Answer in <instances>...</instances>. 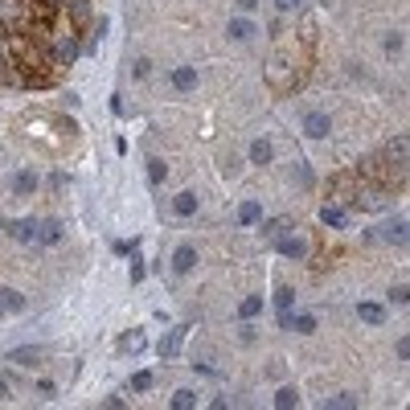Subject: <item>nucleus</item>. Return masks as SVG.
<instances>
[{
	"label": "nucleus",
	"instance_id": "38",
	"mask_svg": "<svg viewBox=\"0 0 410 410\" xmlns=\"http://www.w3.org/2000/svg\"><path fill=\"white\" fill-rule=\"evenodd\" d=\"M394 349H398V361H406L410 357V337H398V344H394Z\"/></svg>",
	"mask_w": 410,
	"mask_h": 410
},
{
	"label": "nucleus",
	"instance_id": "34",
	"mask_svg": "<svg viewBox=\"0 0 410 410\" xmlns=\"http://www.w3.org/2000/svg\"><path fill=\"white\" fill-rule=\"evenodd\" d=\"M0 16H4V21H13V16H21V9H16V0H0Z\"/></svg>",
	"mask_w": 410,
	"mask_h": 410
},
{
	"label": "nucleus",
	"instance_id": "15",
	"mask_svg": "<svg viewBox=\"0 0 410 410\" xmlns=\"http://www.w3.org/2000/svg\"><path fill=\"white\" fill-rule=\"evenodd\" d=\"M262 222V205L259 201H242L238 205V226H259Z\"/></svg>",
	"mask_w": 410,
	"mask_h": 410
},
{
	"label": "nucleus",
	"instance_id": "25",
	"mask_svg": "<svg viewBox=\"0 0 410 410\" xmlns=\"http://www.w3.org/2000/svg\"><path fill=\"white\" fill-rule=\"evenodd\" d=\"M292 230V217H275V222H262V238L267 242H275L279 234H287Z\"/></svg>",
	"mask_w": 410,
	"mask_h": 410
},
{
	"label": "nucleus",
	"instance_id": "29",
	"mask_svg": "<svg viewBox=\"0 0 410 410\" xmlns=\"http://www.w3.org/2000/svg\"><path fill=\"white\" fill-rule=\"evenodd\" d=\"M164 177H168V164H164L160 156H152V160H148V180H152V185H160Z\"/></svg>",
	"mask_w": 410,
	"mask_h": 410
},
{
	"label": "nucleus",
	"instance_id": "6",
	"mask_svg": "<svg viewBox=\"0 0 410 410\" xmlns=\"http://www.w3.org/2000/svg\"><path fill=\"white\" fill-rule=\"evenodd\" d=\"M328 131H332V119H328L324 111H308V115H304V135H308V140H324Z\"/></svg>",
	"mask_w": 410,
	"mask_h": 410
},
{
	"label": "nucleus",
	"instance_id": "35",
	"mask_svg": "<svg viewBox=\"0 0 410 410\" xmlns=\"http://www.w3.org/2000/svg\"><path fill=\"white\" fill-rule=\"evenodd\" d=\"M390 299L398 304V308H406V299H410V295H406V283H398V287L390 292Z\"/></svg>",
	"mask_w": 410,
	"mask_h": 410
},
{
	"label": "nucleus",
	"instance_id": "21",
	"mask_svg": "<svg viewBox=\"0 0 410 410\" xmlns=\"http://www.w3.org/2000/svg\"><path fill=\"white\" fill-rule=\"evenodd\" d=\"M66 13L74 25H86L91 21V0H66Z\"/></svg>",
	"mask_w": 410,
	"mask_h": 410
},
{
	"label": "nucleus",
	"instance_id": "19",
	"mask_svg": "<svg viewBox=\"0 0 410 410\" xmlns=\"http://www.w3.org/2000/svg\"><path fill=\"white\" fill-rule=\"evenodd\" d=\"M320 222L332 230H341L344 222H349V210H344V205H324V210H320Z\"/></svg>",
	"mask_w": 410,
	"mask_h": 410
},
{
	"label": "nucleus",
	"instance_id": "16",
	"mask_svg": "<svg viewBox=\"0 0 410 410\" xmlns=\"http://www.w3.org/2000/svg\"><path fill=\"white\" fill-rule=\"evenodd\" d=\"M9 361H13V365H37V361H41V349H37V344H21V349L9 353Z\"/></svg>",
	"mask_w": 410,
	"mask_h": 410
},
{
	"label": "nucleus",
	"instance_id": "20",
	"mask_svg": "<svg viewBox=\"0 0 410 410\" xmlns=\"http://www.w3.org/2000/svg\"><path fill=\"white\" fill-rule=\"evenodd\" d=\"M357 316L365 320V324H386V308H381V304H369V299L357 304Z\"/></svg>",
	"mask_w": 410,
	"mask_h": 410
},
{
	"label": "nucleus",
	"instance_id": "10",
	"mask_svg": "<svg viewBox=\"0 0 410 410\" xmlns=\"http://www.w3.org/2000/svg\"><path fill=\"white\" fill-rule=\"evenodd\" d=\"M292 304H295V292H292V287H279V292H275V308H279V328H292Z\"/></svg>",
	"mask_w": 410,
	"mask_h": 410
},
{
	"label": "nucleus",
	"instance_id": "8",
	"mask_svg": "<svg viewBox=\"0 0 410 410\" xmlns=\"http://www.w3.org/2000/svg\"><path fill=\"white\" fill-rule=\"evenodd\" d=\"M37 185H41V180H37V173H33V168L13 173V197H33V193H37Z\"/></svg>",
	"mask_w": 410,
	"mask_h": 410
},
{
	"label": "nucleus",
	"instance_id": "18",
	"mask_svg": "<svg viewBox=\"0 0 410 410\" xmlns=\"http://www.w3.org/2000/svg\"><path fill=\"white\" fill-rule=\"evenodd\" d=\"M197 402H201V398H197V390H189V386H180V390L168 398V406L173 410H193Z\"/></svg>",
	"mask_w": 410,
	"mask_h": 410
},
{
	"label": "nucleus",
	"instance_id": "12",
	"mask_svg": "<svg viewBox=\"0 0 410 410\" xmlns=\"http://www.w3.org/2000/svg\"><path fill=\"white\" fill-rule=\"evenodd\" d=\"M226 33H230V41H250V37H255V21H246V16H234V21H230L226 25Z\"/></svg>",
	"mask_w": 410,
	"mask_h": 410
},
{
	"label": "nucleus",
	"instance_id": "9",
	"mask_svg": "<svg viewBox=\"0 0 410 410\" xmlns=\"http://www.w3.org/2000/svg\"><path fill=\"white\" fill-rule=\"evenodd\" d=\"M144 344H148L144 328H131V332L119 337V353H123V357H135V353H144Z\"/></svg>",
	"mask_w": 410,
	"mask_h": 410
},
{
	"label": "nucleus",
	"instance_id": "33",
	"mask_svg": "<svg viewBox=\"0 0 410 410\" xmlns=\"http://www.w3.org/2000/svg\"><path fill=\"white\" fill-rule=\"evenodd\" d=\"M131 74H135V78H148V74H152V62H148V58H135V62H131Z\"/></svg>",
	"mask_w": 410,
	"mask_h": 410
},
{
	"label": "nucleus",
	"instance_id": "44",
	"mask_svg": "<svg viewBox=\"0 0 410 410\" xmlns=\"http://www.w3.org/2000/svg\"><path fill=\"white\" fill-rule=\"evenodd\" d=\"M0 316H4V308H0Z\"/></svg>",
	"mask_w": 410,
	"mask_h": 410
},
{
	"label": "nucleus",
	"instance_id": "2",
	"mask_svg": "<svg viewBox=\"0 0 410 410\" xmlns=\"http://www.w3.org/2000/svg\"><path fill=\"white\" fill-rule=\"evenodd\" d=\"M49 53H53V62L58 66H70L74 58L82 53V46H78V33H53V46H49Z\"/></svg>",
	"mask_w": 410,
	"mask_h": 410
},
{
	"label": "nucleus",
	"instance_id": "30",
	"mask_svg": "<svg viewBox=\"0 0 410 410\" xmlns=\"http://www.w3.org/2000/svg\"><path fill=\"white\" fill-rule=\"evenodd\" d=\"M152 381H156V377L148 374V369H140V374H131V390L144 394V390H152Z\"/></svg>",
	"mask_w": 410,
	"mask_h": 410
},
{
	"label": "nucleus",
	"instance_id": "43",
	"mask_svg": "<svg viewBox=\"0 0 410 410\" xmlns=\"http://www.w3.org/2000/svg\"><path fill=\"white\" fill-rule=\"evenodd\" d=\"M49 4H66V0H49Z\"/></svg>",
	"mask_w": 410,
	"mask_h": 410
},
{
	"label": "nucleus",
	"instance_id": "7",
	"mask_svg": "<svg viewBox=\"0 0 410 410\" xmlns=\"http://www.w3.org/2000/svg\"><path fill=\"white\" fill-rule=\"evenodd\" d=\"M193 267H197V246L193 242H180L177 250H173V271H177V275H189Z\"/></svg>",
	"mask_w": 410,
	"mask_h": 410
},
{
	"label": "nucleus",
	"instance_id": "5",
	"mask_svg": "<svg viewBox=\"0 0 410 410\" xmlns=\"http://www.w3.org/2000/svg\"><path fill=\"white\" fill-rule=\"evenodd\" d=\"M9 238H16V242H41V222L16 217V222H9Z\"/></svg>",
	"mask_w": 410,
	"mask_h": 410
},
{
	"label": "nucleus",
	"instance_id": "27",
	"mask_svg": "<svg viewBox=\"0 0 410 410\" xmlns=\"http://www.w3.org/2000/svg\"><path fill=\"white\" fill-rule=\"evenodd\" d=\"M259 312H262V295H246L242 304H238V316H242V320H255Z\"/></svg>",
	"mask_w": 410,
	"mask_h": 410
},
{
	"label": "nucleus",
	"instance_id": "31",
	"mask_svg": "<svg viewBox=\"0 0 410 410\" xmlns=\"http://www.w3.org/2000/svg\"><path fill=\"white\" fill-rule=\"evenodd\" d=\"M292 177L299 180L304 189H308V185H312V168H308V160H295V173H292Z\"/></svg>",
	"mask_w": 410,
	"mask_h": 410
},
{
	"label": "nucleus",
	"instance_id": "42",
	"mask_svg": "<svg viewBox=\"0 0 410 410\" xmlns=\"http://www.w3.org/2000/svg\"><path fill=\"white\" fill-rule=\"evenodd\" d=\"M4 398H9V381H4V377H0V402H4Z\"/></svg>",
	"mask_w": 410,
	"mask_h": 410
},
{
	"label": "nucleus",
	"instance_id": "41",
	"mask_svg": "<svg viewBox=\"0 0 410 410\" xmlns=\"http://www.w3.org/2000/svg\"><path fill=\"white\" fill-rule=\"evenodd\" d=\"M234 4H238L242 13H250V9H259V0H234Z\"/></svg>",
	"mask_w": 410,
	"mask_h": 410
},
{
	"label": "nucleus",
	"instance_id": "3",
	"mask_svg": "<svg viewBox=\"0 0 410 410\" xmlns=\"http://www.w3.org/2000/svg\"><path fill=\"white\" fill-rule=\"evenodd\" d=\"M189 328H193V324H177V328H168V332H164L160 344H156L160 361H177V357H180V349H185V337H189Z\"/></svg>",
	"mask_w": 410,
	"mask_h": 410
},
{
	"label": "nucleus",
	"instance_id": "36",
	"mask_svg": "<svg viewBox=\"0 0 410 410\" xmlns=\"http://www.w3.org/2000/svg\"><path fill=\"white\" fill-rule=\"evenodd\" d=\"M238 341H242V344L255 341V324H250V320H242V328H238Z\"/></svg>",
	"mask_w": 410,
	"mask_h": 410
},
{
	"label": "nucleus",
	"instance_id": "37",
	"mask_svg": "<svg viewBox=\"0 0 410 410\" xmlns=\"http://www.w3.org/2000/svg\"><path fill=\"white\" fill-rule=\"evenodd\" d=\"M37 394H41V398H58V386H53V381H37Z\"/></svg>",
	"mask_w": 410,
	"mask_h": 410
},
{
	"label": "nucleus",
	"instance_id": "4",
	"mask_svg": "<svg viewBox=\"0 0 410 410\" xmlns=\"http://www.w3.org/2000/svg\"><path fill=\"white\" fill-rule=\"evenodd\" d=\"M275 250L283 255V259H295V262H304V259L312 255V246L304 242L299 234H292V230H287V234H279V238H275Z\"/></svg>",
	"mask_w": 410,
	"mask_h": 410
},
{
	"label": "nucleus",
	"instance_id": "13",
	"mask_svg": "<svg viewBox=\"0 0 410 410\" xmlns=\"http://www.w3.org/2000/svg\"><path fill=\"white\" fill-rule=\"evenodd\" d=\"M246 156H250V164H271V156H275V148H271V140H250V148H246Z\"/></svg>",
	"mask_w": 410,
	"mask_h": 410
},
{
	"label": "nucleus",
	"instance_id": "24",
	"mask_svg": "<svg viewBox=\"0 0 410 410\" xmlns=\"http://www.w3.org/2000/svg\"><path fill=\"white\" fill-rule=\"evenodd\" d=\"M62 234H66V226L58 222V217H49V222H41V242H46V246L62 242Z\"/></svg>",
	"mask_w": 410,
	"mask_h": 410
},
{
	"label": "nucleus",
	"instance_id": "40",
	"mask_svg": "<svg viewBox=\"0 0 410 410\" xmlns=\"http://www.w3.org/2000/svg\"><path fill=\"white\" fill-rule=\"evenodd\" d=\"M103 406H107V410H119V406H123V398H119V394H111V398H103Z\"/></svg>",
	"mask_w": 410,
	"mask_h": 410
},
{
	"label": "nucleus",
	"instance_id": "14",
	"mask_svg": "<svg viewBox=\"0 0 410 410\" xmlns=\"http://www.w3.org/2000/svg\"><path fill=\"white\" fill-rule=\"evenodd\" d=\"M173 213H177V217H193L197 213V193L193 189H185V193L173 197Z\"/></svg>",
	"mask_w": 410,
	"mask_h": 410
},
{
	"label": "nucleus",
	"instance_id": "28",
	"mask_svg": "<svg viewBox=\"0 0 410 410\" xmlns=\"http://www.w3.org/2000/svg\"><path fill=\"white\" fill-rule=\"evenodd\" d=\"M275 406H279V410L299 406V394H295V386H283V390H275Z\"/></svg>",
	"mask_w": 410,
	"mask_h": 410
},
{
	"label": "nucleus",
	"instance_id": "1",
	"mask_svg": "<svg viewBox=\"0 0 410 410\" xmlns=\"http://www.w3.org/2000/svg\"><path fill=\"white\" fill-rule=\"evenodd\" d=\"M267 82H271L275 91H283V95L295 86V66H292L287 53H271V62H267Z\"/></svg>",
	"mask_w": 410,
	"mask_h": 410
},
{
	"label": "nucleus",
	"instance_id": "17",
	"mask_svg": "<svg viewBox=\"0 0 410 410\" xmlns=\"http://www.w3.org/2000/svg\"><path fill=\"white\" fill-rule=\"evenodd\" d=\"M0 308L13 312V316L16 312H25V295L16 292V287H0Z\"/></svg>",
	"mask_w": 410,
	"mask_h": 410
},
{
	"label": "nucleus",
	"instance_id": "22",
	"mask_svg": "<svg viewBox=\"0 0 410 410\" xmlns=\"http://www.w3.org/2000/svg\"><path fill=\"white\" fill-rule=\"evenodd\" d=\"M381 238L394 246H402L406 242V222H402V217H398V222H386V226H381Z\"/></svg>",
	"mask_w": 410,
	"mask_h": 410
},
{
	"label": "nucleus",
	"instance_id": "11",
	"mask_svg": "<svg viewBox=\"0 0 410 410\" xmlns=\"http://www.w3.org/2000/svg\"><path fill=\"white\" fill-rule=\"evenodd\" d=\"M168 82H173V91H193L197 86V66H177V70L168 74Z\"/></svg>",
	"mask_w": 410,
	"mask_h": 410
},
{
	"label": "nucleus",
	"instance_id": "32",
	"mask_svg": "<svg viewBox=\"0 0 410 410\" xmlns=\"http://www.w3.org/2000/svg\"><path fill=\"white\" fill-rule=\"evenodd\" d=\"M402 41H406V37H402L398 29H394V33H386V53H398V49H402Z\"/></svg>",
	"mask_w": 410,
	"mask_h": 410
},
{
	"label": "nucleus",
	"instance_id": "23",
	"mask_svg": "<svg viewBox=\"0 0 410 410\" xmlns=\"http://www.w3.org/2000/svg\"><path fill=\"white\" fill-rule=\"evenodd\" d=\"M320 406H324V410H353V406H357V394H328Z\"/></svg>",
	"mask_w": 410,
	"mask_h": 410
},
{
	"label": "nucleus",
	"instance_id": "39",
	"mask_svg": "<svg viewBox=\"0 0 410 410\" xmlns=\"http://www.w3.org/2000/svg\"><path fill=\"white\" fill-rule=\"evenodd\" d=\"M275 9H279V13H295V9H299V0H275Z\"/></svg>",
	"mask_w": 410,
	"mask_h": 410
},
{
	"label": "nucleus",
	"instance_id": "26",
	"mask_svg": "<svg viewBox=\"0 0 410 410\" xmlns=\"http://www.w3.org/2000/svg\"><path fill=\"white\" fill-rule=\"evenodd\" d=\"M292 332H299V337H312V332H316V316H312V312H299V316H292Z\"/></svg>",
	"mask_w": 410,
	"mask_h": 410
}]
</instances>
